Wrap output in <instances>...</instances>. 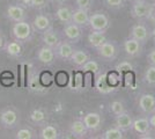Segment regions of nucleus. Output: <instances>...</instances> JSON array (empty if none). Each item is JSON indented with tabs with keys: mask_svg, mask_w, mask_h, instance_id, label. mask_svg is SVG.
Wrapping results in <instances>:
<instances>
[{
	"mask_svg": "<svg viewBox=\"0 0 155 139\" xmlns=\"http://www.w3.org/2000/svg\"><path fill=\"white\" fill-rule=\"evenodd\" d=\"M155 11V5L150 4L148 0L133 1L131 5V16L137 21L149 20Z\"/></svg>",
	"mask_w": 155,
	"mask_h": 139,
	"instance_id": "f257e3e1",
	"label": "nucleus"
},
{
	"mask_svg": "<svg viewBox=\"0 0 155 139\" xmlns=\"http://www.w3.org/2000/svg\"><path fill=\"white\" fill-rule=\"evenodd\" d=\"M34 35L31 23H29L28 20L14 22L12 26V36L14 40L19 41L20 43H27L30 42Z\"/></svg>",
	"mask_w": 155,
	"mask_h": 139,
	"instance_id": "f03ea898",
	"label": "nucleus"
},
{
	"mask_svg": "<svg viewBox=\"0 0 155 139\" xmlns=\"http://www.w3.org/2000/svg\"><path fill=\"white\" fill-rule=\"evenodd\" d=\"M110 26H111V22H110L109 16L103 12L96 11V12H93L89 15L88 27L91 28V30L107 33V30L110 28Z\"/></svg>",
	"mask_w": 155,
	"mask_h": 139,
	"instance_id": "7ed1b4c3",
	"label": "nucleus"
},
{
	"mask_svg": "<svg viewBox=\"0 0 155 139\" xmlns=\"http://www.w3.org/2000/svg\"><path fill=\"white\" fill-rule=\"evenodd\" d=\"M96 52L101 59L105 61H112L118 57L119 49L114 41H105L101 46L96 49Z\"/></svg>",
	"mask_w": 155,
	"mask_h": 139,
	"instance_id": "20e7f679",
	"label": "nucleus"
},
{
	"mask_svg": "<svg viewBox=\"0 0 155 139\" xmlns=\"http://www.w3.org/2000/svg\"><path fill=\"white\" fill-rule=\"evenodd\" d=\"M0 123L6 129H14L19 125L20 116L18 110L13 107H7L0 113Z\"/></svg>",
	"mask_w": 155,
	"mask_h": 139,
	"instance_id": "39448f33",
	"label": "nucleus"
},
{
	"mask_svg": "<svg viewBox=\"0 0 155 139\" xmlns=\"http://www.w3.org/2000/svg\"><path fill=\"white\" fill-rule=\"evenodd\" d=\"M129 36L132 38H136L139 42H141L142 44H145L150 38V30L142 21H138V23L131 27L129 31Z\"/></svg>",
	"mask_w": 155,
	"mask_h": 139,
	"instance_id": "423d86ee",
	"label": "nucleus"
},
{
	"mask_svg": "<svg viewBox=\"0 0 155 139\" xmlns=\"http://www.w3.org/2000/svg\"><path fill=\"white\" fill-rule=\"evenodd\" d=\"M6 18L12 22H20V21L28 20L26 7L21 4H11L6 8Z\"/></svg>",
	"mask_w": 155,
	"mask_h": 139,
	"instance_id": "0eeeda50",
	"label": "nucleus"
},
{
	"mask_svg": "<svg viewBox=\"0 0 155 139\" xmlns=\"http://www.w3.org/2000/svg\"><path fill=\"white\" fill-rule=\"evenodd\" d=\"M82 29L84 28H81V27H79L75 23L71 22V23L64 25L61 33H63V36L65 37V40L71 42L73 44H75V43H79L82 38V36H84Z\"/></svg>",
	"mask_w": 155,
	"mask_h": 139,
	"instance_id": "6e6552de",
	"label": "nucleus"
},
{
	"mask_svg": "<svg viewBox=\"0 0 155 139\" xmlns=\"http://www.w3.org/2000/svg\"><path fill=\"white\" fill-rule=\"evenodd\" d=\"M123 49L125 53L131 57V58H137V57H140L143 51V44L141 42L137 41L136 38H132V37H127L125 38L123 42Z\"/></svg>",
	"mask_w": 155,
	"mask_h": 139,
	"instance_id": "1a4fd4ad",
	"label": "nucleus"
},
{
	"mask_svg": "<svg viewBox=\"0 0 155 139\" xmlns=\"http://www.w3.org/2000/svg\"><path fill=\"white\" fill-rule=\"evenodd\" d=\"M138 108L142 114L149 116L155 113V96L153 94L145 93L139 96L138 100Z\"/></svg>",
	"mask_w": 155,
	"mask_h": 139,
	"instance_id": "9d476101",
	"label": "nucleus"
},
{
	"mask_svg": "<svg viewBox=\"0 0 155 139\" xmlns=\"http://www.w3.org/2000/svg\"><path fill=\"white\" fill-rule=\"evenodd\" d=\"M82 122L84 123L86 127L88 129L89 132H96L97 130L101 129L102 123H103V118L98 113H87L82 117Z\"/></svg>",
	"mask_w": 155,
	"mask_h": 139,
	"instance_id": "9b49d317",
	"label": "nucleus"
},
{
	"mask_svg": "<svg viewBox=\"0 0 155 139\" xmlns=\"http://www.w3.org/2000/svg\"><path fill=\"white\" fill-rule=\"evenodd\" d=\"M31 26H32L34 31L39 33V34L44 33L46 30L53 28V27H52L51 18H50L48 14H37V15L35 16L34 21L31 22Z\"/></svg>",
	"mask_w": 155,
	"mask_h": 139,
	"instance_id": "f8f14e48",
	"label": "nucleus"
},
{
	"mask_svg": "<svg viewBox=\"0 0 155 139\" xmlns=\"http://www.w3.org/2000/svg\"><path fill=\"white\" fill-rule=\"evenodd\" d=\"M152 126L149 124L148 116L146 117H138L133 119V124H132V130L136 133L139 134L140 138H146L147 134L150 133Z\"/></svg>",
	"mask_w": 155,
	"mask_h": 139,
	"instance_id": "ddd939ff",
	"label": "nucleus"
},
{
	"mask_svg": "<svg viewBox=\"0 0 155 139\" xmlns=\"http://www.w3.org/2000/svg\"><path fill=\"white\" fill-rule=\"evenodd\" d=\"M36 58H37L39 63H42L44 65H52L54 63L56 58H57V56H56V52H54V49L44 45L37 50Z\"/></svg>",
	"mask_w": 155,
	"mask_h": 139,
	"instance_id": "4468645a",
	"label": "nucleus"
},
{
	"mask_svg": "<svg viewBox=\"0 0 155 139\" xmlns=\"http://www.w3.org/2000/svg\"><path fill=\"white\" fill-rule=\"evenodd\" d=\"M74 46H73V43L68 42V41H60L58 45L54 48V52H56V56L57 58L63 60H68L71 58L72 53L74 52Z\"/></svg>",
	"mask_w": 155,
	"mask_h": 139,
	"instance_id": "2eb2a0df",
	"label": "nucleus"
},
{
	"mask_svg": "<svg viewBox=\"0 0 155 139\" xmlns=\"http://www.w3.org/2000/svg\"><path fill=\"white\" fill-rule=\"evenodd\" d=\"M41 35H42V36H41V40L43 42V44L46 46H49V48H52V49H54V48L60 43V41H61L58 33H57L53 28L46 30L44 33H42Z\"/></svg>",
	"mask_w": 155,
	"mask_h": 139,
	"instance_id": "dca6fc26",
	"label": "nucleus"
},
{
	"mask_svg": "<svg viewBox=\"0 0 155 139\" xmlns=\"http://www.w3.org/2000/svg\"><path fill=\"white\" fill-rule=\"evenodd\" d=\"M132 124H133V117L127 111L116 116L115 126H117L118 129H120L124 133L132 130Z\"/></svg>",
	"mask_w": 155,
	"mask_h": 139,
	"instance_id": "f3484780",
	"label": "nucleus"
},
{
	"mask_svg": "<svg viewBox=\"0 0 155 139\" xmlns=\"http://www.w3.org/2000/svg\"><path fill=\"white\" fill-rule=\"evenodd\" d=\"M4 50H5L7 56H9L12 58H19L23 53V46H22V43H20L19 41L14 40L6 42L5 46H4Z\"/></svg>",
	"mask_w": 155,
	"mask_h": 139,
	"instance_id": "a211bd4d",
	"label": "nucleus"
},
{
	"mask_svg": "<svg viewBox=\"0 0 155 139\" xmlns=\"http://www.w3.org/2000/svg\"><path fill=\"white\" fill-rule=\"evenodd\" d=\"M89 12L88 11H84V9H73V13H72V22L78 25L81 28H86L88 27L89 23Z\"/></svg>",
	"mask_w": 155,
	"mask_h": 139,
	"instance_id": "6ab92c4d",
	"label": "nucleus"
},
{
	"mask_svg": "<svg viewBox=\"0 0 155 139\" xmlns=\"http://www.w3.org/2000/svg\"><path fill=\"white\" fill-rule=\"evenodd\" d=\"M70 132L74 138H84L87 137L88 134V129L86 127L84 123L82 122V119H77V121H73L70 125Z\"/></svg>",
	"mask_w": 155,
	"mask_h": 139,
	"instance_id": "aec40b11",
	"label": "nucleus"
},
{
	"mask_svg": "<svg viewBox=\"0 0 155 139\" xmlns=\"http://www.w3.org/2000/svg\"><path fill=\"white\" fill-rule=\"evenodd\" d=\"M72 13H73V9H71L68 6L59 5V7L56 9L54 16L60 23L67 25V23L72 22Z\"/></svg>",
	"mask_w": 155,
	"mask_h": 139,
	"instance_id": "412c9836",
	"label": "nucleus"
},
{
	"mask_svg": "<svg viewBox=\"0 0 155 139\" xmlns=\"http://www.w3.org/2000/svg\"><path fill=\"white\" fill-rule=\"evenodd\" d=\"M29 119L34 124L42 126L46 124V122H48V113L42 108H35L31 110V113L29 114Z\"/></svg>",
	"mask_w": 155,
	"mask_h": 139,
	"instance_id": "4be33fe9",
	"label": "nucleus"
},
{
	"mask_svg": "<svg viewBox=\"0 0 155 139\" xmlns=\"http://www.w3.org/2000/svg\"><path fill=\"white\" fill-rule=\"evenodd\" d=\"M87 40H88V45L96 50L98 46H101L107 41V36H105V33H103V31L91 30V33L88 35Z\"/></svg>",
	"mask_w": 155,
	"mask_h": 139,
	"instance_id": "5701e85b",
	"label": "nucleus"
},
{
	"mask_svg": "<svg viewBox=\"0 0 155 139\" xmlns=\"http://www.w3.org/2000/svg\"><path fill=\"white\" fill-rule=\"evenodd\" d=\"M89 58H91V56L86 52L84 50L77 49V50H74V52L72 53L71 58H70L68 60L71 61L74 66H77V67L80 68V67L82 66V65H84V63L89 59Z\"/></svg>",
	"mask_w": 155,
	"mask_h": 139,
	"instance_id": "b1692460",
	"label": "nucleus"
},
{
	"mask_svg": "<svg viewBox=\"0 0 155 139\" xmlns=\"http://www.w3.org/2000/svg\"><path fill=\"white\" fill-rule=\"evenodd\" d=\"M38 137L41 139H58L59 131L58 129L52 124H44L39 130Z\"/></svg>",
	"mask_w": 155,
	"mask_h": 139,
	"instance_id": "393cba45",
	"label": "nucleus"
},
{
	"mask_svg": "<svg viewBox=\"0 0 155 139\" xmlns=\"http://www.w3.org/2000/svg\"><path fill=\"white\" fill-rule=\"evenodd\" d=\"M95 88H96L97 92L101 93V94H109V93L115 91V87L110 86L109 84H108L107 77H105L104 74H101V75L96 79Z\"/></svg>",
	"mask_w": 155,
	"mask_h": 139,
	"instance_id": "a878e982",
	"label": "nucleus"
},
{
	"mask_svg": "<svg viewBox=\"0 0 155 139\" xmlns=\"http://www.w3.org/2000/svg\"><path fill=\"white\" fill-rule=\"evenodd\" d=\"M102 139H123L124 138V132L118 129L117 126H114V127H110L108 130H105L102 136H101Z\"/></svg>",
	"mask_w": 155,
	"mask_h": 139,
	"instance_id": "bb28decb",
	"label": "nucleus"
},
{
	"mask_svg": "<svg viewBox=\"0 0 155 139\" xmlns=\"http://www.w3.org/2000/svg\"><path fill=\"white\" fill-rule=\"evenodd\" d=\"M80 70L84 73L91 72L95 75V74H98V72H100V65H98V63H97V61H95V60H93V59L89 58V59L87 60L82 66L80 67Z\"/></svg>",
	"mask_w": 155,
	"mask_h": 139,
	"instance_id": "cd10ccee",
	"label": "nucleus"
},
{
	"mask_svg": "<svg viewBox=\"0 0 155 139\" xmlns=\"http://www.w3.org/2000/svg\"><path fill=\"white\" fill-rule=\"evenodd\" d=\"M143 80L150 87H155V66L149 65L143 74Z\"/></svg>",
	"mask_w": 155,
	"mask_h": 139,
	"instance_id": "c85d7f7f",
	"label": "nucleus"
},
{
	"mask_svg": "<svg viewBox=\"0 0 155 139\" xmlns=\"http://www.w3.org/2000/svg\"><path fill=\"white\" fill-rule=\"evenodd\" d=\"M126 111V109H125V104H124V102L122 101H114V102H111L110 103V113L112 114L115 117L118 116V115H120V114H123Z\"/></svg>",
	"mask_w": 155,
	"mask_h": 139,
	"instance_id": "c756f323",
	"label": "nucleus"
},
{
	"mask_svg": "<svg viewBox=\"0 0 155 139\" xmlns=\"http://www.w3.org/2000/svg\"><path fill=\"white\" fill-rule=\"evenodd\" d=\"M115 70H116L118 73L123 74V73L132 72V71L134 70V66H133V64H132L130 60H123V61H120V63L117 64L116 67H115Z\"/></svg>",
	"mask_w": 155,
	"mask_h": 139,
	"instance_id": "7c9ffc66",
	"label": "nucleus"
},
{
	"mask_svg": "<svg viewBox=\"0 0 155 139\" xmlns=\"http://www.w3.org/2000/svg\"><path fill=\"white\" fill-rule=\"evenodd\" d=\"M105 77H107L108 84L112 87H117L119 84H120V81H122V74L117 72L116 70L112 71V72H109Z\"/></svg>",
	"mask_w": 155,
	"mask_h": 139,
	"instance_id": "2f4dec72",
	"label": "nucleus"
},
{
	"mask_svg": "<svg viewBox=\"0 0 155 139\" xmlns=\"http://www.w3.org/2000/svg\"><path fill=\"white\" fill-rule=\"evenodd\" d=\"M16 139H32L35 138V132L30 127H21L18 130V132L15 134Z\"/></svg>",
	"mask_w": 155,
	"mask_h": 139,
	"instance_id": "473e14b6",
	"label": "nucleus"
},
{
	"mask_svg": "<svg viewBox=\"0 0 155 139\" xmlns=\"http://www.w3.org/2000/svg\"><path fill=\"white\" fill-rule=\"evenodd\" d=\"M103 2L110 9H120L125 6L126 0H103Z\"/></svg>",
	"mask_w": 155,
	"mask_h": 139,
	"instance_id": "72a5a7b5",
	"label": "nucleus"
},
{
	"mask_svg": "<svg viewBox=\"0 0 155 139\" xmlns=\"http://www.w3.org/2000/svg\"><path fill=\"white\" fill-rule=\"evenodd\" d=\"M54 81L59 87H65L68 82V75L65 71H59L54 77Z\"/></svg>",
	"mask_w": 155,
	"mask_h": 139,
	"instance_id": "f704fd0d",
	"label": "nucleus"
},
{
	"mask_svg": "<svg viewBox=\"0 0 155 139\" xmlns=\"http://www.w3.org/2000/svg\"><path fill=\"white\" fill-rule=\"evenodd\" d=\"M38 79H39V82L44 87H49L53 82V78H52L51 73L49 72H43L41 74V77H39Z\"/></svg>",
	"mask_w": 155,
	"mask_h": 139,
	"instance_id": "c9c22d12",
	"label": "nucleus"
},
{
	"mask_svg": "<svg viewBox=\"0 0 155 139\" xmlns=\"http://www.w3.org/2000/svg\"><path fill=\"white\" fill-rule=\"evenodd\" d=\"M30 1H31V8L38 9V11L45 9L50 4V0H30Z\"/></svg>",
	"mask_w": 155,
	"mask_h": 139,
	"instance_id": "e433bc0d",
	"label": "nucleus"
},
{
	"mask_svg": "<svg viewBox=\"0 0 155 139\" xmlns=\"http://www.w3.org/2000/svg\"><path fill=\"white\" fill-rule=\"evenodd\" d=\"M75 1V6L77 8L84 9V11H91V5H93V0H74Z\"/></svg>",
	"mask_w": 155,
	"mask_h": 139,
	"instance_id": "4c0bfd02",
	"label": "nucleus"
},
{
	"mask_svg": "<svg viewBox=\"0 0 155 139\" xmlns=\"http://www.w3.org/2000/svg\"><path fill=\"white\" fill-rule=\"evenodd\" d=\"M147 63L149 65L155 66V48H152L147 53Z\"/></svg>",
	"mask_w": 155,
	"mask_h": 139,
	"instance_id": "58836bf2",
	"label": "nucleus"
},
{
	"mask_svg": "<svg viewBox=\"0 0 155 139\" xmlns=\"http://www.w3.org/2000/svg\"><path fill=\"white\" fill-rule=\"evenodd\" d=\"M148 121H149V124H150V126L155 129V113L152 114V115H149V116H148Z\"/></svg>",
	"mask_w": 155,
	"mask_h": 139,
	"instance_id": "ea45409f",
	"label": "nucleus"
},
{
	"mask_svg": "<svg viewBox=\"0 0 155 139\" xmlns=\"http://www.w3.org/2000/svg\"><path fill=\"white\" fill-rule=\"evenodd\" d=\"M20 4L27 8H31V1L30 0H20Z\"/></svg>",
	"mask_w": 155,
	"mask_h": 139,
	"instance_id": "a19ab883",
	"label": "nucleus"
},
{
	"mask_svg": "<svg viewBox=\"0 0 155 139\" xmlns=\"http://www.w3.org/2000/svg\"><path fill=\"white\" fill-rule=\"evenodd\" d=\"M5 46V40H4V36L0 34V50H2Z\"/></svg>",
	"mask_w": 155,
	"mask_h": 139,
	"instance_id": "79ce46f5",
	"label": "nucleus"
},
{
	"mask_svg": "<svg viewBox=\"0 0 155 139\" xmlns=\"http://www.w3.org/2000/svg\"><path fill=\"white\" fill-rule=\"evenodd\" d=\"M50 1H52V2H54V4H57V5H64L65 2L67 1V0H50Z\"/></svg>",
	"mask_w": 155,
	"mask_h": 139,
	"instance_id": "37998d69",
	"label": "nucleus"
},
{
	"mask_svg": "<svg viewBox=\"0 0 155 139\" xmlns=\"http://www.w3.org/2000/svg\"><path fill=\"white\" fill-rule=\"evenodd\" d=\"M150 38L153 40V42L155 43V28L153 30H150Z\"/></svg>",
	"mask_w": 155,
	"mask_h": 139,
	"instance_id": "c03bdc74",
	"label": "nucleus"
},
{
	"mask_svg": "<svg viewBox=\"0 0 155 139\" xmlns=\"http://www.w3.org/2000/svg\"><path fill=\"white\" fill-rule=\"evenodd\" d=\"M133 1H138V0H132V2H133Z\"/></svg>",
	"mask_w": 155,
	"mask_h": 139,
	"instance_id": "a18cd8bd",
	"label": "nucleus"
},
{
	"mask_svg": "<svg viewBox=\"0 0 155 139\" xmlns=\"http://www.w3.org/2000/svg\"><path fill=\"white\" fill-rule=\"evenodd\" d=\"M154 5H155V0H154Z\"/></svg>",
	"mask_w": 155,
	"mask_h": 139,
	"instance_id": "49530a36",
	"label": "nucleus"
}]
</instances>
